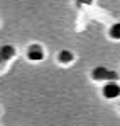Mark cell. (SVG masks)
<instances>
[{"label": "cell", "instance_id": "277c9868", "mask_svg": "<svg viewBox=\"0 0 120 126\" xmlns=\"http://www.w3.org/2000/svg\"><path fill=\"white\" fill-rule=\"evenodd\" d=\"M14 55H15V49H14L10 44H5V46L0 48V58H2V60H10Z\"/></svg>", "mask_w": 120, "mask_h": 126}, {"label": "cell", "instance_id": "8992f818", "mask_svg": "<svg viewBox=\"0 0 120 126\" xmlns=\"http://www.w3.org/2000/svg\"><path fill=\"white\" fill-rule=\"evenodd\" d=\"M73 60V55L69 53V51H61L59 53V62H71Z\"/></svg>", "mask_w": 120, "mask_h": 126}, {"label": "cell", "instance_id": "6da1fadb", "mask_svg": "<svg viewBox=\"0 0 120 126\" xmlns=\"http://www.w3.org/2000/svg\"><path fill=\"white\" fill-rule=\"evenodd\" d=\"M93 79L97 80H115L117 79V73L108 70V68H103V66H98L93 70Z\"/></svg>", "mask_w": 120, "mask_h": 126}, {"label": "cell", "instance_id": "5b68a950", "mask_svg": "<svg viewBox=\"0 0 120 126\" xmlns=\"http://www.w3.org/2000/svg\"><path fill=\"white\" fill-rule=\"evenodd\" d=\"M110 36L115 38V39H120V24H113L112 29H110Z\"/></svg>", "mask_w": 120, "mask_h": 126}, {"label": "cell", "instance_id": "52a82bcc", "mask_svg": "<svg viewBox=\"0 0 120 126\" xmlns=\"http://www.w3.org/2000/svg\"><path fill=\"white\" fill-rule=\"evenodd\" d=\"M81 2H85V3H91V0H78V3H81Z\"/></svg>", "mask_w": 120, "mask_h": 126}, {"label": "cell", "instance_id": "3957f363", "mask_svg": "<svg viewBox=\"0 0 120 126\" xmlns=\"http://www.w3.org/2000/svg\"><path fill=\"white\" fill-rule=\"evenodd\" d=\"M42 56H44V53H42V48L37 46V44H32L31 48H29V58L31 60H42Z\"/></svg>", "mask_w": 120, "mask_h": 126}, {"label": "cell", "instance_id": "7a4b0ae2", "mask_svg": "<svg viewBox=\"0 0 120 126\" xmlns=\"http://www.w3.org/2000/svg\"><path fill=\"white\" fill-rule=\"evenodd\" d=\"M103 94H105V97H108V99L119 97V95H120L119 84H115V82H108V84H105V87H103Z\"/></svg>", "mask_w": 120, "mask_h": 126}]
</instances>
